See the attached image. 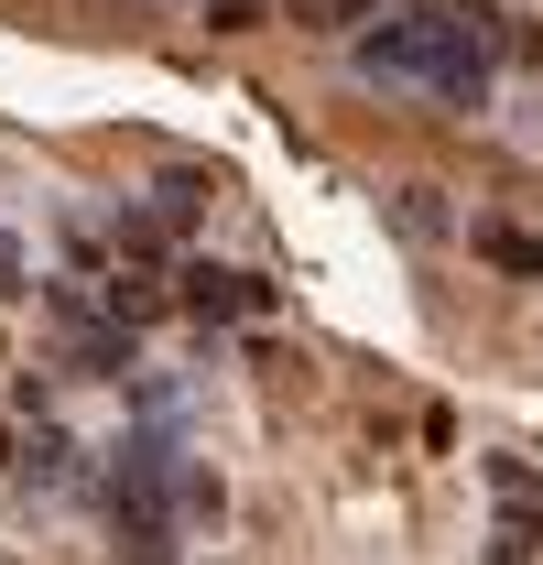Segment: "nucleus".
<instances>
[{
  "instance_id": "obj_8",
  "label": "nucleus",
  "mask_w": 543,
  "mask_h": 565,
  "mask_svg": "<svg viewBox=\"0 0 543 565\" xmlns=\"http://www.w3.org/2000/svg\"><path fill=\"white\" fill-rule=\"evenodd\" d=\"M0 457H11V435H0Z\"/></svg>"
},
{
  "instance_id": "obj_5",
  "label": "nucleus",
  "mask_w": 543,
  "mask_h": 565,
  "mask_svg": "<svg viewBox=\"0 0 543 565\" xmlns=\"http://www.w3.org/2000/svg\"><path fill=\"white\" fill-rule=\"evenodd\" d=\"M359 11H370V0H283V22H294V33H348Z\"/></svg>"
},
{
  "instance_id": "obj_3",
  "label": "nucleus",
  "mask_w": 543,
  "mask_h": 565,
  "mask_svg": "<svg viewBox=\"0 0 543 565\" xmlns=\"http://www.w3.org/2000/svg\"><path fill=\"white\" fill-rule=\"evenodd\" d=\"M478 250H489V262H500V273H543V239H522V228H500V217H489V228H468Z\"/></svg>"
},
{
  "instance_id": "obj_4",
  "label": "nucleus",
  "mask_w": 543,
  "mask_h": 565,
  "mask_svg": "<svg viewBox=\"0 0 543 565\" xmlns=\"http://www.w3.org/2000/svg\"><path fill=\"white\" fill-rule=\"evenodd\" d=\"M152 316H163V282H141V273L109 282V327H152Z\"/></svg>"
},
{
  "instance_id": "obj_2",
  "label": "nucleus",
  "mask_w": 543,
  "mask_h": 565,
  "mask_svg": "<svg viewBox=\"0 0 543 565\" xmlns=\"http://www.w3.org/2000/svg\"><path fill=\"white\" fill-rule=\"evenodd\" d=\"M185 316H206V327H262L272 316V282L262 273H217V262H185V294H174Z\"/></svg>"
},
{
  "instance_id": "obj_1",
  "label": "nucleus",
  "mask_w": 543,
  "mask_h": 565,
  "mask_svg": "<svg viewBox=\"0 0 543 565\" xmlns=\"http://www.w3.org/2000/svg\"><path fill=\"white\" fill-rule=\"evenodd\" d=\"M489 66H500V11L489 0H413L370 33V76H424L457 109H478Z\"/></svg>"
},
{
  "instance_id": "obj_7",
  "label": "nucleus",
  "mask_w": 543,
  "mask_h": 565,
  "mask_svg": "<svg viewBox=\"0 0 543 565\" xmlns=\"http://www.w3.org/2000/svg\"><path fill=\"white\" fill-rule=\"evenodd\" d=\"M489 565H533V544H500V555H489Z\"/></svg>"
},
{
  "instance_id": "obj_6",
  "label": "nucleus",
  "mask_w": 543,
  "mask_h": 565,
  "mask_svg": "<svg viewBox=\"0 0 543 565\" xmlns=\"http://www.w3.org/2000/svg\"><path fill=\"white\" fill-rule=\"evenodd\" d=\"M206 22H217V33H251V22H262V0H206Z\"/></svg>"
}]
</instances>
